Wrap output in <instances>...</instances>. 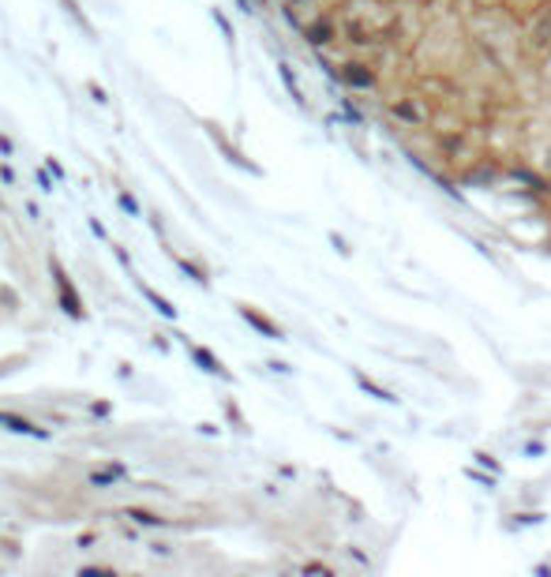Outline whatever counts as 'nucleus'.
I'll return each instance as SVG.
<instances>
[{
  "label": "nucleus",
  "instance_id": "obj_12",
  "mask_svg": "<svg viewBox=\"0 0 551 577\" xmlns=\"http://www.w3.org/2000/svg\"><path fill=\"white\" fill-rule=\"evenodd\" d=\"M173 262H177V267H180L184 274H188V278H191L195 285H206V281H210V278H206V267H195L191 259H184V255H173Z\"/></svg>",
  "mask_w": 551,
  "mask_h": 577
},
{
  "label": "nucleus",
  "instance_id": "obj_16",
  "mask_svg": "<svg viewBox=\"0 0 551 577\" xmlns=\"http://www.w3.org/2000/svg\"><path fill=\"white\" fill-rule=\"evenodd\" d=\"M116 199H121V206L128 210V214H131V218H143V210H139V203H135V199H131V195H128L124 188H121V191H116Z\"/></svg>",
  "mask_w": 551,
  "mask_h": 577
},
{
  "label": "nucleus",
  "instance_id": "obj_1",
  "mask_svg": "<svg viewBox=\"0 0 551 577\" xmlns=\"http://www.w3.org/2000/svg\"><path fill=\"white\" fill-rule=\"evenodd\" d=\"M379 49H352L349 57H341L330 64V75L338 79L349 94H379L383 90V68L375 60Z\"/></svg>",
  "mask_w": 551,
  "mask_h": 577
},
{
  "label": "nucleus",
  "instance_id": "obj_18",
  "mask_svg": "<svg viewBox=\"0 0 551 577\" xmlns=\"http://www.w3.org/2000/svg\"><path fill=\"white\" fill-rule=\"evenodd\" d=\"M45 169H49V173L57 177V180H64V165L57 162V157H49V162H45Z\"/></svg>",
  "mask_w": 551,
  "mask_h": 577
},
{
  "label": "nucleus",
  "instance_id": "obj_3",
  "mask_svg": "<svg viewBox=\"0 0 551 577\" xmlns=\"http://www.w3.org/2000/svg\"><path fill=\"white\" fill-rule=\"evenodd\" d=\"M521 57L525 68L536 72L551 60V0H544L540 8L521 19Z\"/></svg>",
  "mask_w": 551,
  "mask_h": 577
},
{
  "label": "nucleus",
  "instance_id": "obj_4",
  "mask_svg": "<svg viewBox=\"0 0 551 577\" xmlns=\"http://www.w3.org/2000/svg\"><path fill=\"white\" fill-rule=\"evenodd\" d=\"M300 34H304L308 49H315V52H330V49H338V45H341V19H338V8L315 11L311 19H304Z\"/></svg>",
  "mask_w": 551,
  "mask_h": 577
},
{
  "label": "nucleus",
  "instance_id": "obj_2",
  "mask_svg": "<svg viewBox=\"0 0 551 577\" xmlns=\"http://www.w3.org/2000/svg\"><path fill=\"white\" fill-rule=\"evenodd\" d=\"M383 105L398 121V128H405V131H431L439 121V109L428 90H394Z\"/></svg>",
  "mask_w": 551,
  "mask_h": 577
},
{
  "label": "nucleus",
  "instance_id": "obj_20",
  "mask_svg": "<svg viewBox=\"0 0 551 577\" xmlns=\"http://www.w3.org/2000/svg\"><path fill=\"white\" fill-rule=\"evenodd\" d=\"M87 90H90V94H94V101H109V98H105V90H101L98 83H87Z\"/></svg>",
  "mask_w": 551,
  "mask_h": 577
},
{
  "label": "nucleus",
  "instance_id": "obj_19",
  "mask_svg": "<svg viewBox=\"0 0 551 577\" xmlns=\"http://www.w3.org/2000/svg\"><path fill=\"white\" fill-rule=\"evenodd\" d=\"M38 184H42V191H52V180H49L45 169H38Z\"/></svg>",
  "mask_w": 551,
  "mask_h": 577
},
{
  "label": "nucleus",
  "instance_id": "obj_11",
  "mask_svg": "<svg viewBox=\"0 0 551 577\" xmlns=\"http://www.w3.org/2000/svg\"><path fill=\"white\" fill-rule=\"evenodd\" d=\"M506 0H454V8H462V16H472V11H491L503 8Z\"/></svg>",
  "mask_w": 551,
  "mask_h": 577
},
{
  "label": "nucleus",
  "instance_id": "obj_7",
  "mask_svg": "<svg viewBox=\"0 0 551 577\" xmlns=\"http://www.w3.org/2000/svg\"><path fill=\"white\" fill-rule=\"evenodd\" d=\"M0 427L16 431V435H34V439H49V431H45V427H38V424H30V420H26V416H16V413H0Z\"/></svg>",
  "mask_w": 551,
  "mask_h": 577
},
{
  "label": "nucleus",
  "instance_id": "obj_9",
  "mask_svg": "<svg viewBox=\"0 0 551 577\" xmlns=\"http://www.w3.org/2000/svg\"><path fill=\"white\" fill-rule=\"evenodd\" d=\"M121 476H124V465H105V469H94V472H90L87 483H90V488H109V483H116Z\"/></svg>",
  "mask_w": 551,
  "mask_h": 577
},
{
  "label": "nucleus",
  "instance_id": "obj_13",
  "mask_svg": "<svg viewBox=\"0 0 551 577\" xmlns=\"http://www.w3.org/2000/svg\"><path fill=\"white\" fill-rule=\"evenodd\" d=\"M124 517H131L135 525H147V529H162V525H165V517L150 514V510H124Z\"/></svg>",
  "mask_w": 551,
  "mask_h": 577
},
{
  "label": "nucleus",
  "instance_id": "obj_21",
  "mask_svg": "<svg viewBox=\"0 0 551 577\" xmlns=\"http://www.w3.org/2000/svg\"><path fill=\"white\" fill-rule=\"evenodd\" d=\"M0 177H4V184H16V173H11L8 165H0Z\"/></svg>",
  "mask_w": 551,
  "mask_h": 577
},
{
  "label": "nucleus",
  "instance_id": "obj_14",
  "mask_svg": "<svg viewBox=\"0 0 551 577\" xmlns=\"http://www.w3.org/2000/svg\"><path fill=\"white\" fill-rule=\"evenodd\" d=\"M357 383H360V386H364L367 393H375V398H379V401H398V398H394V393H390L386 386H379V383H375V379H367V375H360V371H357Z\"/></svg>",
  "mask_w": 551,
  "mask_h": 577
},
{
  "label": "nucleus",
  "instance_id": "obj_10",
  "mask_svg": "<svg viewBox=\"0 0 551 577\" xmlns=\"http://www.w3.org/2000/svg\"><path fill=\"white\" fill-rule=\"evenodd\" d=\"M139 293H143V296H147L150 304L157 308V315H165V319H177V308L169 304V300H165L162 293H157V288H150V285H143V281H139Z\"/></svg>",
  "mask_w": 551,
  "mask_h": 577
},
{
  "label": "nucleus",
  "instance_id": "obj_6",
  "mask_svg": "<svg viewBox=\"0 0 551 577\" xmlns=\"http://www.w3.org/2000/svg\"><path fill=\"white\" fill-rule=\"evenodd\" d=\"M240 319H244V323H252L262 337H274V341H282V337H285V330H282V326L274 323V319H267L262 311H255L252 304H240Z\"/></svg>",
  "mask_w": 551,
  "mask_h": 577
},
{
  "label": "nucleus",
  "instance_id": "obj_8",
  "mask_svg": "<svg viewBox=\"0 0 551 577\" xmlns=\"http://www.w3.org/2000/svg\"><path fill=\"white\" fill-rule=\"evenodd\" d=\"M191 357H195V364L203 367V371H210V375H218V379H229V371H226V364H221L214 352L210 349H199V345H191Z\"/></svg>",
  "mask_w": 551,
  "mask_h": 577
},
{
  "label": "nucleus",
  "instance_id": "obj_22",
  "mask_svg": "<svg viewBox=\"0 0 551 577\" xmlns=\"http://www.w3.org/2000/svg\"><path fill=\"white\" fill-rule=\"evenodd\" d=\"M540 79H544V86H551V60H547L544 68H540Z\"/></svg>",
  "mask_w": 551,
  "mask_h": 577
},
{
  "label": "nucleus",
  "instance_id": "obj_15",
  "mask_svg": "<svg viewBox=\"0 0 551 577\" xmlns=\"http://www.w3.org/2000/svg\"><path fill=\"white\" fill-rule=\"evenodd\" d=\"M278 72H282V79H285V86H289V94L296 98V105H304V90H300V83H296V75L289 72V64H278Z\"/></svg>",
  "mask_w": 551,
  "mask_h": 577
},
{
  "label": "nucleus",
  "instance_id": "obj_5",
  "mask_svg": "<svg viewBox=\"0 0 551 577\" xmlns=\"http://www.w3.org/2000/svg\"><path fill=\"white\" fill-rule=\"evenodd\" d=\"M52 278H57V288H60V308L72 315V319H83V304H79V296H75V288L68 281V274L60 270V262H52Z\"/></svg>",
  "mask_w": 551,
  "mask_h": 577
},
{
  "label": "nucleus",
  "instance_id": "obj_17",
  "mask_svg": "<svg viewBox=\"0 0 551 577\" xmlns=\"http://www.w3.org/2000/svg\"><path fill=\"white\" fill-rule=\"evenodd\" d=\"M0 154H4V157H11V154H16V142H11V139L4 135V131H0Z\"/></svg>",
  "mask_w": 551,
  "mask_h": 577
}]
</instances>
